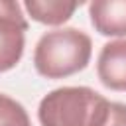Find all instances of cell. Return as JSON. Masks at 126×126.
<instances>
[{
  "instance_id": "cell-1",
  "label": "cell",
  "mask_w": 126,
  "mask_h": 126,
  "mask_svg": "<svg viewBox=\"0 0 126 126\" xmlns=\"http://www.w3.org/2000/svg\"><path fill=\"white\" fill-rule=\"evenodd\" d=\"M110 100L91 87H59L37 106L41 126H106Z\"/></svg>"
},
{
  "instance_id": "cell-2",
  "label": "cell",
  "mask_w": 126,
  "mask_h": 126,
  "mask_svg": "<svg viewBox=\"0 0 126 126\" xmlns=\"http://www.w3.org/2000/svg\"><path fill=\"white\" fill-rule=\"evenodd\" d=\"M93 53L89 33L77 28H57L45 32L33 49L35 71L45 79H65L83 71Z\"/></svg>"
},
{
  "instance_id": "cell-3",
  "label": "cell",
  "mask_w": 126,
  "mask_h": 126,
  "mask_svg": "<svg viewBox=\"0 0 126 126\" xmlns=\"http://www.w3.org/2000/svg\"><path fill=\"white\" fill-rule=\"evenodd\" d=\"M28 20L14 0H0V73L14 69L26 47Z\"/></svg>"
},
{
  "instance_id": "cell-4",
  "label": "cell",
  "mask_w": 126,
  "mask_h": 126,
  "mask_svg": "<svg viewBox=\"0 0 126 126\" xmlns=\"http://www.w3.org/2000/svg\"><path fill=\"white\" fill-rule=\"evenodd\" d=\"M96 75L110 91H126V37L102 45L96 59Z\"/></svg>"
},
{
  "instance_id": "cell-5",
  "label": "cell",
  "mask_w": 126,
  "mask_h": 126,
  "mask_svg": "<svg viewBox=\"0 0 126 126\" xmlns=\"http://www.w3.org/2000/svg\"><path fill=\"white\" fill-rule=\"evenodd\" d=\"M93 28L106 37H126V0H93L89 4Z\"/></svg>"
},
{
  "instance_id": "cell-6",
  "label": "cell",
  "mask_w": 126,
  "mask_h": 126,
  "mask_svg": "<svg viewBox=\"0 0 126 126\" xmlns=\"http://www.w3.org/2000/svg\"><path fill=\"white\" fill-rule=\"evenodd\" d=\"M83 2H67V0H26L24 8L32 16V20L45 26H61L65 24L73 12Z\"/></svg>"
},
{
  "instance_id": "cell-7",
  "label": "cell",
  "mask_w": 126,
  "mask_h": 126,
  "mask_svg": "<svg viewBox=\"0 0 126 126\" xmlns=\"http://www.w3.org/2000/svg\"><path fill=\"white\" fill-rule=\"evenodd\" d=\"M0 126H32L24 104L4 93H0Z\"/></svg>"
},
{
  "instance_id": "cell-8",
  "label": "cell",
  "mask_w": 126,
  "mask_h": 126,
  "mask_svg": "<svg viewBox=\"0 0 126 126\" xmlns=\"http://www.w3.org/2000/svg\"><path fill=\"white\" fill-rule=\"evenodd\" d=\"M106 126H126V104L124 102H110V116Z\"/></svg>"
}]
</instances>
